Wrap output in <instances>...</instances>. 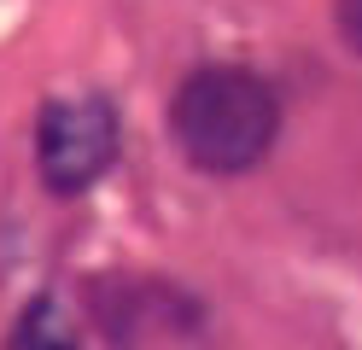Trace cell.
Here are the masks:
<instances>
[{
	"instance_id": "cell-1",
	"label": "cell",
	"mask_w": 362,
	"mask_h": 350,
	"mask_svg": "<svg viewBox=\"0 0 362 350\" xmlns=\"http://www.w3.org/2000/svg\"><path fill=\"white\" fill-rule=\"evenodd\" d=\"M281 100L257 70L205 64L170 100V140L205 175H245L275 152Z\"/></svg>"
},
{
	"instance_id": "cell-2",
	"label": "cell",
	"mask_w": 362,
	"mask_h": 350,
	"mask_svg": "<svg viewBox=\"0 0 362 350\" xmlns=\"http://www.w3.org/2000/svg\"><path fill=\"white\" fill-rule=\"evenodd\" d=\"M117 163V105L105 93H59L35 117V170L47 193L76 199Z\"/></svg>"
},
{
	"instance_id": "cell-3",
	"label": "cell",
	"mask_w": 362,
	"mask_h": 350,
	"mask_svg": "<svg viewBox=\"0 0 362 350\" xmlns=\"http://www.w3.org/2000/svg\"><path fill=\"white\" fill-rule=\"evenodd\" d=\"M6 350H82V333H76V315L64 310V303L47 292V298H35L24 315H18L12 327V339Z\"/></svg>"
},
{
	"instance_id": "cell-4",
	"label": "cell",
	"mask_w": 362,
	"mask_h": 350,
	"mask_svg": "<svg viewBox=\"0 0 362 350\" xmlns=\"http://www.w3.org/2000/svg\"><path fill=\"white\" fill-rule=\"evenodd\" d=\"M333 18H339L345 47H351V53H362V0H333Z\"/></svg>"
}]
</instances>
